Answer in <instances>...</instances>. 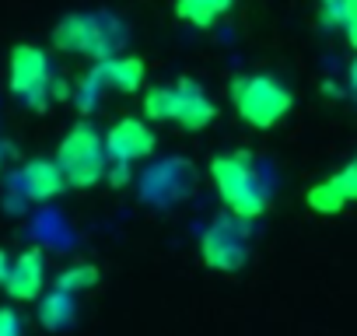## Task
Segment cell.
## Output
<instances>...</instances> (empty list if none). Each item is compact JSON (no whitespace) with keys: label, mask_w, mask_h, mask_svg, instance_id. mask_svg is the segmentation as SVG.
<instances>
[{"label":"cell","mask_w":357,"mask_h":336,"mask_svg":"<svg viewBox=\"0 0 357 336\" xmlns=\"http://www.w3.org/2000/svg\"><path fill=\"white\" fill-rule=\"evenodd\" d=\"M347 95L357 102V53H354V60H350V67H347Z\"/></svg>","instance_id":"cell-20"},{"label":"cell","mask_w":357,"mask_h":336,"mask_svg":"<svg viewBox=\"0 0 357 336\" xmlns=\"http://www.w3.org/2000/svg\"><path fill=\"white\" fill-rule=\"evenodd\" d=\"M154 147H158V137H154L151 123L140 116H123L105 130L109 165H137V161L151 158Z\"/></svg>","instance_id":"cell-10"},{"label":"cell","mask_w":357,"mask_h":336,"mask_svg":"<svg viewBox=\"0 0 357 336\" xmlns=\"http://www.w3.org/2000/svg\"><path fill=\"white\" fill-rule=\"evenodd\" d=\"M0 172H4V147H0Z\"/></svg>","instance_id":"cell-22"},{"label":"cell","mask_w":357,"mask_h":336,"mask_svg":"<svg viewBox=\"0 0 357 336\" xmlns=\"http://www.w3.org/2000/svg\"><path fill=\"white\" fill-rule=\"evenodd\" d=\"M319 25L326 32H340L347 46L357 53V0H315Z\"/></svg>","instance_id":"cell-13"},{"label":"cell","mask_w":357,"mask_h":336,"mask_svg":"<svg viewBox=\"0 0 357 336\" xmlns=\"http://www.w3.org/2000/svg\"><path fill=\"white\" fill-rule=\"evenodd\" d=\"M77 319V294H67L60 287H53L50 294L39 298V322L50 333H63L67 326H74Z\"/></svg>","instance_id":"cell-14"},{"label":"cell","mask_w":357,"mask_h":336,"mask_svg":"<svg viewBox=\"0 0 357 336\" xmlns=\"http://www.w3.org/2000/svg\"><path fill=\"white\" fill-rule=\"evenodd\" d=\"M56 165L63 168V179L70 190H91L105 183V172H109L105 133L88 119L74 123L56 147Z\"/></svg>","instance_id":"cell-6"},{"label":"cell","mask_w":357,"mask_h":336,"mask_svg":"<svg viewBox=\"0 0 357 336\" xmlns=\"http://www.w3.org/2000/svg\"><path fill=\"white\" fill-rule=\"evenodd\" d=\"M235 8V0H175V18L183 25H193V29H211L218 25L228 11Z\"/></svg>","instance_id":"cell-15"},{"label":"cell","mask_w":357,"mask_h":336,"mask_svg":"<svg viewBox=\"0 0 357 336\" xmlns=\"http://www.w3.org/2000/svg\"><path fill=\"white\" fill-rule=\"evenodd\" d=\"M305 204H308V211H315V214H322V217H333V214H340V211L347 207V197L340 193V186H336L333 176H329V179L315 183V186L305 193Z\"/></svg>","instance_id":"cell-16"},{"label":"cell","mask_w":357,"mask_h":336,"mask_svg":"<svg viewBox=\"0 0 357 336\" xmlns=\"http://www.w3.org/2000/svg\"><path fill=\"white\" fill-rule=\"evenodd\" d=\"M0 336H25L22 315L15 308H0Z\"/></svg>","instance_id":"cell-19"},{"label":"cell","mask_w":357,"mask_h":336,"mask_svg":"<svg viewBox=\"0 0 357 336\" xmlns=\"http://www.w3.org/2000/svg\"><path fill=\"white\" fill-rule=\"evenodd\" d=\"M231 109L238 112V119L252 130H273L280 126L291 109H294V95L284 81H277L273 74H242L231 81L228 88Z\"/></svg>","instance_id":"cell-4"},{"label":"cell","mask_w":357,"mask_h":336,"mask_svg":"<svg viewBox=\"0 0 357 336\" xmlns=\"http://www.w3.org/2000/svg\"><path fill=\"white\" fill-rule=\"evenodd\" d=\"M144 77H147V63L140 56H130V53H119V56H109V60H98L91 63V70L74 84L70 98L77 105V112H91L105 95H133L144 88Z\"/></svg>","instance_id":"cell-7"},{"label":"cell","mask_w":357,"mask_h":336,"mask_svg":"<svg viewBox=\"0 0 357 336\" xmlns=\"http://www.w3.org/2000/svg\"><path fill=\"white\" fill-rule=\"evenodd\" d=\"M4 291L15 301H39L46 291V259L39 249H29L11 259V273L4 280Z\"/></svg>","instance_id":"cell-12"},{"label":"cell","mask_w":357,"mask_h":336,"mask_svg":"<svg viewBox=\"0 0 357 336\" xmlns=\"http://www.w3.org/2000/svg\"><path fill=\"white\" fill-rule=\"evenodd\" d=\"M252 221L245 217H235V214H225V217H214L211 228L204 231L200 238V259L207 270H218V273H235L245 266L249 259V238H252Z\"/></svg>","instance_id":"cell-8"},{"label":"cell","mask_w":357,"mask_h":336,"mask_svg":"<svg viewBox=\"0 0 357 336\" xmlns=\"http://www.w3.org/2000/svg\"><path fill=\"white\" fill-rule=\"evenodd\" d=\"M8 88H11V95L18 102H25L36 112H43L53 98L70 95L67 81H60L53 74L50 53L43 46H32V43H22V46L11 49V56H8Z\"/></svg>","instance_id":"cell-5"},{"label":"cell","mask_w":357,"mask_h":336,"mask_svg":"<svg viewBox=\"0 0 357 336\" xmlns=\"http://www.w3.org/2000/svg\"><path fill=\"white\" fill-rule=\"evenodd\" d=\"M211 183L228 214L259 221L270 211V183L249 151H225L211 158Z\"/></svg>","instance_id":"cell-1"},{"label":"cell","mask_w":357,"mask_h":336,"mask_svg":"<svg viewBox=\"0 0 357 336\" xmlns=\"http://www.w3.org/2000/svg\"><path fill=\"white\" fill-rule=\"evenodd\" d=\"M8 273H11V256L0 249V287H4V280H8Z\"/></svg>","instance_id":"cell-21"},{"label":"cell","mask_w":357,"mask_h":336,"mask_svg":"<svg viewBox=\"0 0 357 336\" xmlns=\"http://www.w3.org/2000/svg\"><path fill=\"white\" fill-rule=\"evenodd\" d=\"M98 266H91V263H77V266H67L60 277H56V287L60 291H67V294H84V291H91L95 284H98Z\"/></svg>","instance_id":"cell-17"},{"label":"cell","mask_w":357,"mask_h":336,"mask_svg":"<svg viewBox=\"0 0 357 336\" xmlns=\"http://www.w3.org/2000/svg\"><path fill=\"white\" fill-rule=\"evenodd\" d=\"M333 183L340 186V193L347 197V204H357V154L340 168V172H333Z\"/></svg>","instance_id":"cell-18"},{"label":"cell","mask_w":357,"mask_h":336,"mask_svg":"<svg viewBox=\"0 0 357 336\" xmlns=\"http://www.w3.org/2000/svg\"><path fill=\"white\" fill-rule=\"evenodd\" d=\"M144 119L175 123L190 133H200L218 119V105L211 102V95L197 81L183 77L175 84H161V88L144 91Z\"/></svg>","instance_id":"cell-3"},{"label":"cell","mask_w":357,"mask_h":336,"mask_svg":"<svg viewBox=\"0 0 357 336\" xmlns=\"http://www.w3.org/2000/svg\"><path fill=\"white\" fill-rule=\"evenodd\" d=\"M18 186H22L25 200H32V204L56 200L63 190H70L67 179H63V168L56 165V158H32V161H25L22 176H18Z\"/></svg>","instance_id":"cell-11"},{"label":"cell","mask_w":357,"mask_h":336,"mask_svg":"<svg viewBox=\"0 0 357 336\" xmlns=\"http://www.w3.org/2000/svg\"><path fill=\"white\" fill-rule=\"evenodd\" d=\"M193 190V165L186 158H161L140 176V197L154 207H172Z\"/></svg>","instance_id":"cell-9"},{"label":"cell","mask_w":357,"mask_h":336,"mask_svg":"<svg viewBox=\"0 0 357 336\" xmlns=\"http://www.w3.org/2000/svg\"><path fill=\"white\" fill-rule=\"evenodd\" d=\"M130 43V25L112 11H74L56 22L53 49L67 56H81L88 63L119 56Z\"/></svg>","instance_id":"cell-2"}]
</instances>
